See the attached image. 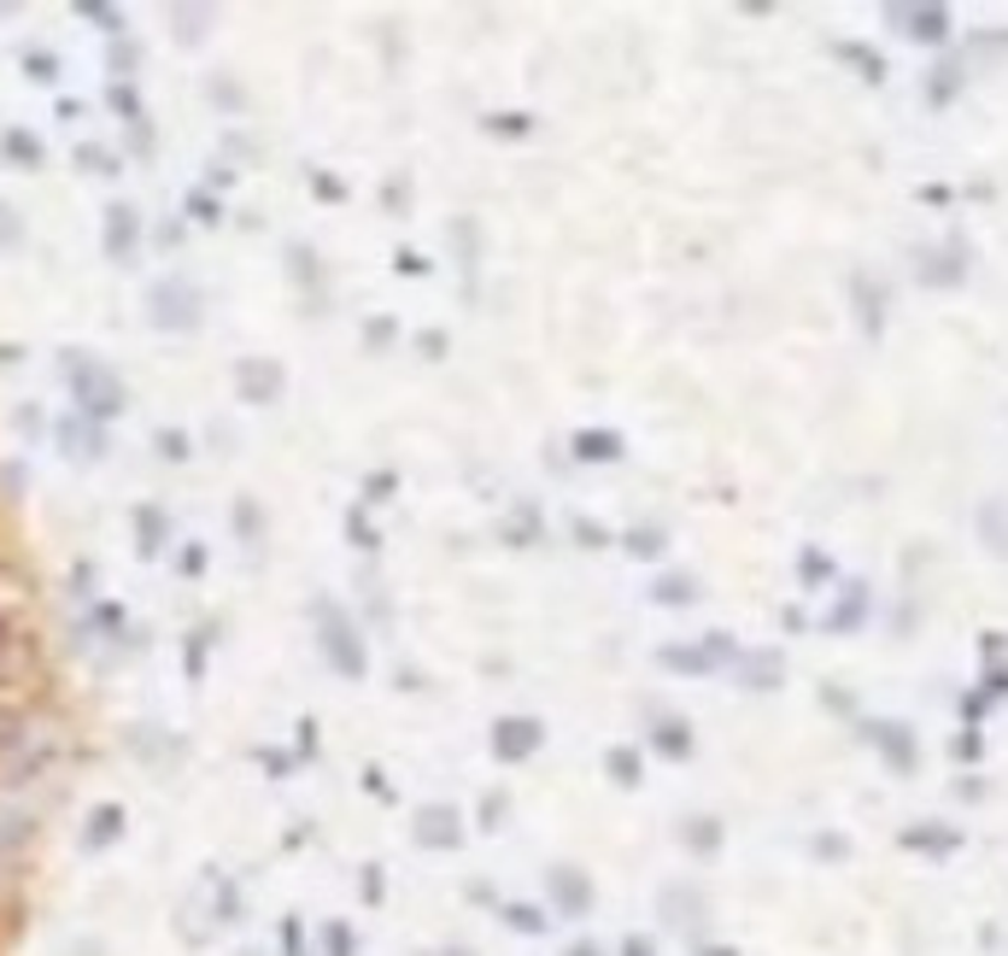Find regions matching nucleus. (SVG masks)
Wrapping results in <instances>:
<instances>
[{
	"label": "nucleus",
	"mask_w": 1008,
	"mask_h": 956,
	"mask_svg": "<svg viewBox=\"0 0 1008 956\" xmlns=\"http://www.w3.org/2000/svg\"><path fill=\"white\" fill-rule=\"evenodd\" d=\"M124 805H94L89 816H82V833H77V851L82 857H100V851H112L117 840H124Z\"/></svg>",
	"instance_id": "obj_1"
},
{
	"label": "nucleus",
	"mask_w": 1008,
	"mask_h": 956,
	"mask_svg": "<svg viewBox=\"0 0 1008 956\" xmlns=\"http://www.w3.org/2000/svg\"><path fill=\"white\" fill-rule=\"evenodd\" d=\"M59 447H65V458H82V464H89V458H100V447H106V435H100V423L71 417L59 429Z\"/></svg>",
	"instance_id": "obj_2"
},
{
	"label": "nucleus",
	"mask_w": 1008,
	"mask_h": 956,
	"mask_svg": "<svg viewBox=\"0 0 1008 956\" xmlns=\"http://www.w3.org/2000/svg\"><path fill=\"white\" fill-rule=\"evenodd\" d=\"M135 235H141L135 212H129V206H112V212H106V252H112V259H129Z\"/></svg>",
	"instance_id": "obj_3"
},
{
	"label": "nucleus",
	"mask_w": 1008,
	"mask_h": 956,
	"mask_svg": "<svg viewBox=\"0 0 1008 956\" xmlns=\"http://www.w3.org/2000/svg\"><path fill=\"white\" fill-rule=\"evenodd\" d=\"M552 892H557V903H563L569 915H587V910H592V886L580 880L575 868H557V875H552Z\"/></svg>",
	"instance_id": "obj_4"
},
{
	"label": "nucleus",
	"mask_w": 1008,
	"mask_h": 956,
	"mask_svg": "<svg viewBox=\"0 0 1008 956\" xmlns=\"http://www.w3.org/2000/svg\"><path fill=\"white\" fill-rule=\"evenodd\" d=\"M0 153H7V159H19V165H30V170L42 165V147L30 142L24 130H7V135H0Z\"/></svg>",
	"instance_id": "obj_5"
},
{
	"label": "nucleus",
	"mask_w": 1008,
	"mask_h": 956,
	"mask_svg": "<svg viewBox=\"0 0 1008 956\" xmlns=\"http://www.w3.org/2000/svg\"><path fill=\"white\" fill-rule=\"evenodd\" d=\"M505 915H510V927H517V933H545V915H540V910H522V903H510Z\"/></svg>",
	"instance_id": "obj_6"
},
{
	"label": "nucleus",
	"mask_w": 1008,
	"mask_h": 956,
	"mask_svg": "<svg viewBox=\"0 0 1008 956\" xmlns=\"http://www.w3.org/2000/svg\"><path fill=\"white\" fill-rule=\"evenodd\" d=\"M322 945H329V956H352V951H358V938H352L347 927H329V933H322Z\"/></svg>",
	"instance_id": "obj_7"
},
{
	"label": "nucleus",
	"mask_w": 1008,
	"mask_h": 956,
	"mask_svg": "<svg viewBox=\"0 0 1008 956\" xmlns=\"http://www.w3.org/2000/svg\"><path fill=\"white\" fill-rule=\"evenodd\" d=\"M19 235H24L19 212H12V206H0V247H12V241H19Z\"/></svg>",
	"instance_id": "obj_8"
},
{
	"label": "nucleus",
	"mask_w": 1008,
	"mask_h": 956,
	"mask_svg": "<svg viewBox=\"0 0 1008 956\" xmlns=\"http://www.w3.org/2000/svg\"><path fill=\"white\" fill-rule=\"evenodd\" d=\"M24 65L36 71V82H54V71H59V59H54V54H30Z\"/></svg>",
	"instance_id": "obj_9"
},
{
	"label": "nucleus",
	"mask_w": 1008,
	"mask_h": 956,
	"mask_svg": "<svg viewBox=\"0 0 1008 956\" xmlns=\"http://www.w3.org/2000/svg\"><path fill=\"white\" fill-rule=\"evenodd\" d=\"M282 951H287V956H312V951H305V933H299V921H287V927H282Z\"/></svg>",
	"instance_id": "obj_10"
},
{
	"label": "nucleus",
	"mask_w": 1008,
	"mask_h": 956,
	"mask_svg": "<svg viewBox=\"0 0 1008 956\" xmlns=\"http://www.w3.org/2000/svg\"><path fill=\"white\" fill-rule=\"evenodd\" d=\"M71 956H106V951H100V945H94V938H82V945H77Z\"/></svg>",
	"instance_id": "obj_11"
},
{
	"label": "nucleus",
	"mask_w": 1008,
	"mask_h": 956,
	"mask_svg": "<svg viewBox=\"0 0 1008 956\" xmlns=\"http://www.w3.org/2000/svg\"><path fill=\"white\" fill-rule=\"evenodd\" d=\"M569 956H598V945H569Z\"/></svg>",
	"instance_id": "obj_12"
},
{
	"label": "nucleus",
	"mask_w": 1008,
	"mask_h": 956,
	"mask_svg": "<svg viewBox=\"0 0 1008 956\" xmlns=\"http://www.w3.org/2000/svg\"><path fill=\"white\" fill-rule=\"evenodd\" d=\"M440 956H469V951H457V945H452V951H440Z\"/></svg>",
	"instance_id": "obj_13"
},
{
	"label": "nucleus",
	"mask_w": 1008,
	"mask_h": 956,
	"mask_svg": "<svg viewBox=\"0 0 1008 956\" xmlns=\"http://www.w3.org/2000/svg\"><path fill=\"white\" fill-rule=\"evenodd\" d=\"M704 956H733V951H704Z\"/></svg>",
	"instance_id": "obj_14"
}]
</instances>
